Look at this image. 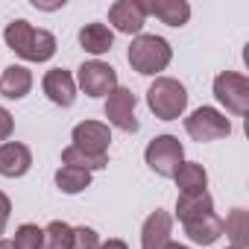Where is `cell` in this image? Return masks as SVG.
Masks as SVG:
<instances>
[{"label": "cell", "instance_id": "obj_1", "mask_svg": "<svg viewBox=\"0 0 249 249\" xmlns=\"http://www.w3.org/2000/svg\"><path fill=\"white\" fill-rule=\"evenodd\" d=\"M3 38H6L9 50H15L27 62H47L56 53V36L47 33V30H36L24 18L12 21L6 27V33H3Z\"/></svg>", "mask_w": 249, "mask_h": 249}, {"label": "cell", "instance_id": "obj_2", "mask_svg": "<svg viewBox=\"0 0 249 249\" xmlns=\"http://www.w3.org/2000/svg\"><path fill=\"white\" fill-rule=\"evenodd\" d=\"M126 59H129L132 71H138L141 76H156V73H161V71L170 65L173 50H170V44H167L161 36H147V33H141V36L132 38Z\"/></svg>", "mask_w": 249, "mask_h": 249}, {"label": "cell", "instance_id": "obj_3", "mask_svg": "<svg viewBox=\"0 0 249 249\" xmlns=\"http://www.w3.org/2000/svg\"><path fill=\"white\" fill-rule=\"evenodd\" d=\"M147 106L159 120H179L188 108V91L173 76H159L147 91Z\"/></svg>", "mask_w": 249, "mask_h": 249}, {"label": "cell", "instance_id": "obj_4", "mask_svg": "<svg viewBox=\"0 0 249 249\" xmlns=\"http://www.w3.org/2000/svg\"><path fill=\"white\" fill-rule=\"evenodd\" d=\"M185 132L199 144L220 141L231 132V120L211 106H199L196 111H191V117H185Z\"/></svg>", "mask_w": 249, "mask_h": 249}, {"label": "cell", "instance_id": "obj_5", "mask_svg": "<svg viewBox=\"0 0 249 249\" xmlns=\"http://www.w3.org/2000/svg\"><path fill=\"white\" fill-rule=\"evenodd\" d=\"M144 159H147V164H150L153 173H159L164 179H173L176 170H179V164L185 161V147L173 135H159V138H153L147 144Z\"/></svg>", "mask_w": 249, "mask_h": 249}, {"label": "cell", "instance_id": "obj_6", "mask_svg": "<svg viewBox=\"0 0 249 249\" xmlns=\"http://www.w3.org/2000/svg\"><path fill=\"white\" fill-rule=\"evenodd\" d=\"M214 97L231 111V114H246L249 111V79L234 71H223L214 79Z\"/></svg>", "mask_w": 249, "mask_h": 249}, {"label": "cell", "instance_id": "obj_7", "mask_svg": "<svg viewBox=\"0 0 249 249\" xmlns=\"http://www.w3.org/2000/svg\"><path fill=\"white\" fill-rule=\"evenodd\" d=\"M76 82H79V88L88 97H108L117 88V71L111 65L100 62V59H91V62H82L79 65Z\"/></svg>", "mask_w": 249, "mask_h": 249}, {"label": "cell", "instance_id": "obj_8", "mask_svg": "<svg viewBox=\"0 0 249 249\" xmlns=\"http://www.w3.org/2000/svg\"><path fill=\"white\" fill-rule=\"evenodd\" d=\"M135 94L129 88L117 85L108 97H106V117L111 126H117L120 132H138V117H135Z\"/></svg>", "mask_w": 249, "mask_h": 249}, {"label": "cell", "instance_id": "obj_9", "mask_svg": "<svg viewBox=\"0 0 249 249\" xmlns=\"http://www.w3.org/2000/svg\"><path fill=\"white\" fill-rule=\"evenodd\" d=\"M108 24L117 33L126 36H141L144 24H147V6L144 0H117L108 6Z\"/></svg>", "mask_w": 249, "mask_h": 249}, {"label": "cell", "instance_id": "obj_10", "mask_svg": "<svg viewBox=\"0 0 249 249\" xmlns=\"http://www.w3.org/2000/svg\"><path fill=\"white\" fill-rule=\"evenodd\" d=\"M108 144H111V129L108 123L100 120H82L73 126V147L91 156H108Z\"/></svg>", "mask_w": 249, "mask_h": 249}, {"label": "cell", "instance_id": "obj_11", "mask_svg": "<svg viewBox=\"0 0 249 249\" xmlns=\"http://www.w3.org/2000/svg\"><path fill=\"white\" fill-rule=\"evenodd\" d=\"M41 88H44L47 100L56 103V106H62V108L73 106V100H76V79H73L71 71H65V68L47 71L44 79H41Z\"/></svg>", "mask_w": 249, "mask_h": 249}, {"label": "cell", "instance_id": "obj_12", "mask_svg": "<svg viewBox=\"0 0 249 249\" xmlns=\"http://www.w3.org/2000/svg\"><path fill=\"white\" fill-rule=\"evenodd\" d=\"M173 234V217L161 208H156L144 226H141V249H164Z\"/></svg>", "mask_w": 249, "mask_h": 249}, {"label": "cell", "instance_id": "obj_13", "mask_svg": "<svg viewBox=\"0 0 249 249\" xmlns=\"http://www.w3.org/2000/svg\"><path fill=\"white\" fill-rule=\"evenodd\" d=\"M30 167H33V153L27 144H18V141L0 144V176L21 179Z\"/></svg>", "mask_w": 249, "mask_h": 249}, {"label": "cell", "instance_id": "obj_14", "mask_svg": "<svg viewBox=\"0 0 249 249\" xmlns=\"http://www.w3.org/2000/svg\"><path fill=\"white\" fill-rule=\"evenodd\" d=\"M144 6H147V15H156L167 27H185L191 18V6L185 0H150Z\"/></svg>", "mask_w": 249, "mask_h": 249}, {"label": "cell", "instance_id": "obj_15", "mask_svg": "<svg viewBox=\"0 0 249 249\" xmlns=\"http://www.w3.org/2000/svg\"><path fill=\"white\" fill-rule=\"evenodd\" d=\"M185 226V234H188V240H194V243H199V246H211L214 240H220L223 237V220L211 211V214H205V217H199V220H191V223H182Z\"/></svg>", "mask_w": 249, "mask_h": 249}, {"label": "cell", "instance_id": "obj_16", "mask_svg": "<svg viewBox=\"0 0 249 249\" xmlns=\"http://www.w3.org/2000/svg\"><path fill=\"white\" fill-rule=\"evenodd\" d=\"M33 88V73L24 65H9L0 76V94L6 100H24Z\"/></svg>", "mask_w": 249, "mask_h": 249}, {"label": "cell", "instance_id": "obj_17", "mask_svg": "<svg viewBox=\"0 0 249 249\" xmlns=\"http://www.w3.org/2000/svg\"><path fill=\"white\" fill-rule=\"evenodd\" d=\"M111 44H114V33H111V27H106V24H85V27L79 30V47H82L85 53H91V56L108 53Z\"/></svg>", "mask_w": 249, "mask_h": 249}, {"label": "cell", "instance_id": "obj_18", "mask_svg": "<svg viewBox=\"0 0 249 249\" xmlns=\"http://www.w3.org/2000/svg\"><path fill=\"white\" fill-rule=\"evenodd\" d=\"M211 211H214V196L208 191H202V194H179V199H176V217L182 223L199 220V217H205Z\"/></svg>", "mask_w": 249, "mask_h": 249}, {"label": "cell", "instance_id": "obj_19", "mask_svg": "<svg viewBox=\"0 0 249 249\" xmlns=\"http://www.w3.org/2000/svg\"><path fill=\"white\" fill-rule=\"evenodd\" d=\"M173 179H176L179 194H202L208 188V173L199 161H182Z\"/></svg>", "mask_w": 249, "mask_h": 249}, {"label": "cell", "instance_id": "obj_20", "mask_svg": "<svg viewBox=\"0 0 249 249\" xmlns=\"http://www.w3.org/2000/svg\"><path fill=\"white\" fill-rule=\"evenodd\" d=\"M223 231H226V237L231 240V246L246 249V243H249V217H246V211H243V208H234V211L223 220Z\"/></svg>", "mask_w": 249, "mask_h": 249}, {"label": "cell", "instance_id": "obj_21", "mask_svg": "<svg viewBox=\"0 0 249 249\" xmlns=\"http://www.w3.org/2000/svg\"><path fill=\"white\" fill-rule=\"evenodd\" d=\"M88 185H91V173H88V170L68 167V164H62V167L56 170V188H59L62 194H79V191H85Z\"/></svg>", "mask_w": 249, "mask_h": 249}, {"label": "cell", "instance_id": "obj_22", "mask_svg": "<svg viewBox=\"0 0 249 249\" xmlns=\"http://www.w3.org/2000/svg\"><path fill=\"white\" fill-rule=\"evenodd\" d=\"M62 164L94 173V170H103V167L108 164V156H91V153H82V150H76V147L71 144L68 150H62Z\"/></svg>", "mask_w": 249, "mask_h": 249}, {"label": "cell", "instance_id": "obj_23", "mask_svg": "<svg viewBox=\"0 0 249 249\" xmlns=\"http://www.w3.org/2000/svg\"><path fill=\"white\" fill-rule=\"evenodd\" d=\"M71 237H73V229L62 220H53L44 229V249H71Z\"/></svg>", "mask_w": 249, "mask_h": 249}, {"label": "cell", "instance_id": "obj_24", "mask_svg": "<svg viewBox=\"0 0 249 249\" xmlns=\"http://www.w3.org/2000/svg\"><path fill=\"white\" fill-rule=\"evenodd\" d=\"M15 249H44V229H38L36 223H24L15 231Z\"/></svg>", "mask_w": 249, "mask_h": 249}, {"label": "cell", "instance_id": "obj_25", "mask_svg": "<svg viewBox=\"0 0 249 249\" xmlns=\"http://www.w3.org/2000/svg\"><path fill=\"white\" fill-rule=\"evenodd\" d=\"M100 246V237L91 226H76L73 229V237H71V249H97Z\"/></svg>", "mask_w": 249, "mask_h": 249}, {"label": "cell", "instance_id": "obj_26", "mask_svg": "<svg viewBox=\"0 0 249 249\" xmlns=\"http://www.w3.org/2000/svg\"><path fill=\"white\" fill-rule=\"evenodd\" d=\"M12 129H15V120H12V114L0 106V141H6L9 135H12Z\"/></svg>", "mask_w": 249, "mask_h": 249}, {"label": "cell", "instance_id": "obj_27", "mask_svg": "<svg viewBox=\"0 0 249 249\" xmlns=\"http://www.w3.org/2000/svg\"><path fill=\"white\" fill-rule=\"evenodd\" d=\"M9 214H12V202H9V196L0 191V234L6 231V223H9Z\"/></svg>", "mask_w": 249, "mask_h": 249}, {"label": "cell", "instance_id": "obj_28", "mask_svg": "<svg viewBox=\"0 0 249 249\" xmlns=\"http://www.w3.org/2000/svg\"><path fill=\"white\" fill-rule=\"evenodd\" d=\"M97 249H129L123 240H117V237H111V240H106V243H100Z\"/></svg>", "mask_w": 249, "mask_h": 249}, {"label": "cell", "instance_id": "obj_29", "mask_svg": "<svg viewBox=\"0 0 249 249\" xmlns=\"http://www.w3.org/2000/svg\"><path fill=\"white\" fill-rule=\"evenodd\" d=\"M164 249H191V246H182V243H173V240H170V243H167Z\"/></svg>", "mask_w": 249, "mask_h": 249}, {"label": "cell", "instance_id": "obj_30", "mask_svg": "<svg viewBox=\"0 0 249 249\" xmlns=\"http://www.w3.org/2000/svg\"><path fill=\"white\" fill-rule=\"evenodd\" d=\"M0 249H15V243L12 240H0Z\"/></svg>", "mask_w": 249, "mask_h": 249}, {"label": "cell", "instance_id": "obj_31", "mask_svg": "<svg viewBox=\"0 0 249 249\" xmlns=\"http://www.w3.org/2000/svg\"><path fill=\"white\" fill-rule=\"evenodd\" d=\"M226 249H237V246H226Z\"/></svg>", "mask_w": 249, "mask_h": 249}]
</instances>
